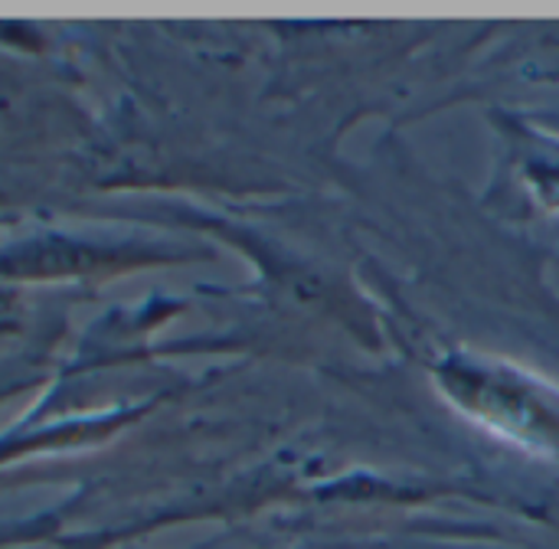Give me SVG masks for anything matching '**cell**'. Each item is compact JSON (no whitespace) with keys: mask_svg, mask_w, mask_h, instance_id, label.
<instances>
[]
</instances>
